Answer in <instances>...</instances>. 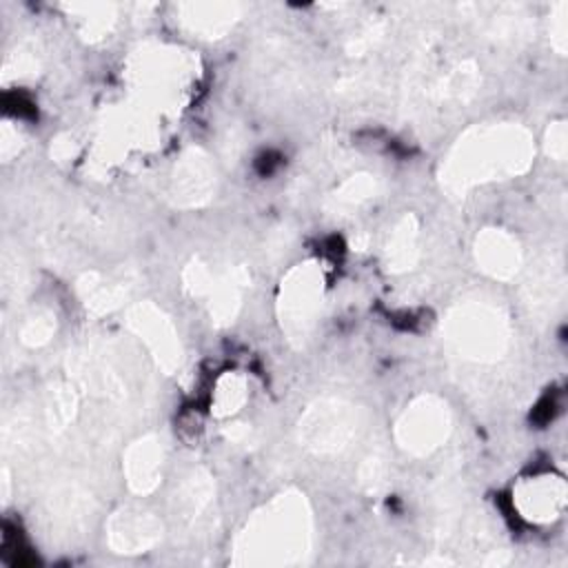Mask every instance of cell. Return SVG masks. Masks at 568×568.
Masks as SVG:
<instances>
[{"label":"cell","instance_id":"ac0fdd59","mask_svg":"<svg viewBox=\"0 0 568 568\" xmlns=\"http://www.w3.org/2000/svg\"><path fill=\"white\" fill-rule=\"evenodd\" d=\"M375 193V182L371 175H357L346 180L333 195L335 209L339 211H351L357 209L362 202H366Z\"/></svg>","mask_w":568,"mask_h":568},{"label":"cell","instance_id":"6da1fadb","mask_svg":"<svg viewBox=\"0 0 568 568\" xmlns=\"http://www.w3.org/2000/svg\"><path fill=\"white\" fill-rule=\"evenodd\" d=\"M532 142L513 124H488L466 131L444 164L442 180L450 191L521 173L530 164Z\"/></svg>","mask_w":568,"mask_h":568},{"label":"cell","instance_id":"9a60e30c","mask_svg":"<svg viewBox=\"0 0 568 568\" xmlns=\"http://www.w3.org/2000/svg\"><path fill=\"white\" fill-rule=\"evenodd\" d=\"M415 255H417V224L413 217H404L395 226L388 240L386 257L393 271H406L415 262Z\"/></svg>","mask_w":568,"mask_h":568},{"label":"cell","instance_id":"9c48e42d","mask_svg":"<svg viewBox=\"0 0 568 568\" xmlns=\"http://www.w3.org/2000/svg\"><path fill=\"white\" fill-rule=\"evenodd\" d=\"M131 328L144 339V344L151 348V353L158 357V362L171 371L180 362V346L175 339V333L162 313L151 304H138L129 313Z\"/></svg>","mask_w":568,"mask_h":568},{"label":"cell","instance_id":"ba28073f","mask_svg":"<svg viewBox=\"0 0 568 568\" xmlns=\"http://www.w3.org/2000/svg\"><path fill=\"white\" fill-rule=\"evenodd\" d=\"M513 499L521 517L537 524H546L561 513L564 499H566V486L559 477L537 475V477L524 479L515 488Z\"/></svg>","mask_w":568,"mask_h":568},{"label":"cell","instance_id":"4fadbf2b","mask_svg":"<svg viewBox=\"0 0 568 568\" xmlns=\"http://www.w3.org/2000/svg\"><path fill=\"white\" fill-rule=\"evenodd\" d=\"M162 462H164V448L158 437H144L135 442L124 459L126 481L131 490L144 495L151 493L160 479H162Z\"/></svg>","mask_w":568,"mask_h":568},{"label":"cell","instance_id":"277c9868","mask_svg":"<svg viewBox=\"0 0 568 568\" xmlns=\"http://www.w3.org/2000/svg\"><path fill=\"white\" fill-rule=\"evenodd\" d=\"M191 64L186 55L169 47H149L133 55L131 78L140 91L138 102H149L151 109H162L180 98L189 78Z\"/></svg>","mask_w":568,"mask_h":568},{"label":"cell","instance_id":"7a4b0ae2","mask_svg":"<svg viewBox=\"0 0 568 568\" xmlns=\"http://www.w3.org/2000/svg\"><path fill=\"white\" fill-rule=\"evenodd\" d=\"M311 546V515L297 493H286L257 510L235 541L237 564H297Z\"/></svg>","mask_w":568,"mask_h":568},{"label":"cell","instance_id":"8992f818","mask_svg":"<svg viewBox=\"0 0 568 568\" xmlns=\"http://www.w3.org/2000/svg\"><path fill=\"white\" fill-rule=\"evenodd\" d=\"M450 433V410L435 395H422L397 419L395 437L413 455H428L439 448Z\"/></svg>","mask_w":568,"mask_h":568},{"label":"cell","instance_id":"5b68a950","mask_svg":"<svg viewBox=\"0 0 568 568\" xmlns=\"http://www.w3.org/2000/svg\"><path fill=\"white\" fill-rule=\"evenodd\" d=\"M324 300L322 268L313 262L297 264L282 282L277 308L288 339L302 342L313 331Z\"/></svg>","mask_w":568,"mask_h":568},{"label":"cell","instance_id":"3957f363","mask_svg":"<svg viewBox=\"0 0 568 568\" xmlns=\"http://www.w3.org/2000/svg\"><path fill=\"white\" fill-rule=\"evenodd\" d=\"M446 339L466 359L495 362L508 344L506 320L488 304L468 302L448 315Z\"/></svg>","mask_w":568,"mask_h":568},{"label":"cell","instance_id":"7c38bea8","mask_svg":"<svg viewBox=\"0 0 568 568\" xmlns=\"http://www.w3.org/2000/svg\"><path fill=\"white\" fill-rule=\"evenodd\" d=\"M160 535V521L142 510H122L109 526V541L118 552H142L151 548Z\"/></svg>","mask_w":568,"mask_h":568},{"label":"cell","instance_id":"d6986e66","mask_svg":"<svg viewBox=\"0 0 568 568\" xmlns=\"http://www.w3.org/2000/svg\"><path fill=\"white\" fill-rule=\"evenodd\" d=\"M53 328H55V322L49 313H36L24 320V324L20 328V337L29 346H40L51 337Z\"/></svg>","mask_w":568,"mask_h":568},{"label":"cell","instance_id":"e0dca14e","mask_svg":"<svg viewBox=\"0 0 568 568\" xmlns=\"http://www.w3.org/2000/svg\"><path fill=\"white\" fill-rule=\"evenodd\" d=\"M71 13H78L82 33L89 38H102L115 22L111 4H73Z\"/></svg>","mask_w":568,"mask_h":568},{"label":"cell","instance_id":"2e32d148","mask_svg":"<svg viewBox=\"0 0 568 568\" xmlns=\"http://www.w3.org/2000/svg\"><path fill=\"white\" fill-rule=\"evenodd\" d=\"M246 402V382L235 373H226L217 379L213 393V413L220 417L233 415Z\"/></svg>","mask_w":568,"mask_h":568},{"label":"cell","instance_id":"30bf717a","mask_svg":"<svg viewBox=\"0 0 568 568\" xmlns=\"http://www.w3.org/2000/svg\"><path fill=\"white\" fill-rule=\"evenodd\" d=\"M475 257L479 268L497 280L513 277L521 266L517 240L499 229H486L481 235H477Z\"/></svg>","mask_w":568,"mask_h":568},{"label":"cell","instance_id":"5bb4252c","mask_svg":"<svg viewBox=\"0 0 568 568\" xmlns=\"http://www.w3.org/2000/svg\"><path fill=\"white\" fill-rule=\"evenodd\" d=\"M184 16L182 20L197 33L204 36H220L224 33L233 20L237 18V7L235 4H222V2H206V4H184L182 7Z\"/></svg>","mask_w":568,"mask_h":568},{"label":"cell","instance_id":"8fae6325","mask_svg":"<svg viewBox=\"0 0 568 568\" xmlns=\"http://www.w3.org/2000/svg\"><path fill=\"white\" fill-rule=\"evenodd\" d=\"M213 193V169L200 151H189L173 171L171 195L178 204L193 206Z\"/></svg>","mask_w":568,"mask_h":568},{"label":"cell","instance_id":"52a82bcc","mask_svg":"<svg viewBox=\"0 0 568 568\" xmlns=\"http://www.w3.org/2000/svg\"><path fill=\"white\" fill-rule=\"evenodd\" d=\"M357 408L344 399L315 402L300 422V437L317 453H335L344 448L357 433Z\"/></svg>","mask_w":568,"mask_h":568}]
</instances>
